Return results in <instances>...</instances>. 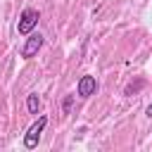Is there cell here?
<instances>
[{
  "label": "cell",
  "mask_w": 152,
  "mask_h": 152,
  "mask_svg": "<svg viewBox=\"0 0 152 152\" xmlns=\"http://www.w3.org/2000/svg\"><path fill=\"white\" fill-rule=\"evenodd\" d=\"M145 114H147V116H150V119H152V102H150V104H147V109H145Z\"/></svg>",
  "instance_id": "8"
},
{
  "label": "cell",
  "mask_w": 152,
  "mask_h": 152,
  "mask_svg": "<svg viewBox=\"0 0 152 152\" xmlns=\"http://www.w3.org/2000/svg\"><path fill=\"white\" fill-rule=\"evenodd\" d=\"M76 93H78L81 97L95 95V93H97V81H95V76H81L78 83H76Z\"/></svg>",
  "instance_id": "4"
},
{
  "label": "cell",
  "mask_w": 152,
  "mask_h": 152,
  "mask_svg": "<svg viewBox=\"0 0 152 152\" xmlns=\"http://www.w3.org/2000/svg\"><path fill=\"white\" fill-rule=\"evenodd\" d=\"M38 19H40L38 10H33V7H26V10L19 14V24H17V31H19L21 36H28V33L36 28Z\"/></svg>",
  "instance_id": "2"
},
{
  "label": "cell",
  "mask_w": 152,
  "mask_h": 152,
  "mask_svg": "<svg viewBox=\"0 0 152 152\" xmlns=\"http://www.w3.org/2000/svg\"><path fill=\"white\" fill-rule=\"evenodd\" d=\"M71 102H74V95L64 97V102H62V109H64V112H69V109H71Z\"/></svg>",
  "instance_id": "6"
},
{
  "label": "cell",
  "mask_w": 152,
  "mask_h": 152,
  "mask_svg": "<svg viewBox=\"0 0 152 152\" xmlns=\"http://www.w3.org/2000/svg\"><path fill=\"white\" fill-rule=\"evenodd\" d=\"M26 107H28V112H31V114H38V109H40V100H38V95H36V93H31V95L26 97Z\"/></svg>",
  "instance_id": "5"
},
{
  "label": "cell",
  "mask_w": 152,
  "mask_h": 152,
  "mask_svg": "<svg viewBox=\"0 0 152 152\" xmlns=\"http://www.w3.org/2000/svg\"><path fill=\"white\" fill-rule=\"evenodd\" d=\"M45 126H48V116H38V121H33L28 126V131L24 135V147L26 150H36L38 147V140H40V133L45 131Z\"/></svg>",
  "instance_id": "1"
},
{
  "label": "cell",
  "mask_w": 152,
  "mask_h": 152,
  "mask_svg": "<svg viewBox=\"0 0 152 152\" xmlns=\"http://www.w3.org/2000/svg\"><path fill=\"white\" fill-rule=\"evenodd\" d=\"M138 88H142V81H138V83H135V86H133V83H131V86H128V88H126V95H131V93H135V90H138Z\"/></svg>",
  "instance_id": "7"
},
{
  "label": "cell",
  "mask_w": 152,
  "mask_h": 152,
  "mask_svg": "<svg viewBox=\"0 0 152 152\" xmlns=\"http://www.w3.org/2000/svg\"><path fill=\"white\" fill-rule=\"evenodd\" d=\"M43 43H45V38H43L40 33H31V36L26 38V43L21 45V57H24V59H31L33 55H38V50L43 48Z\"/></svg>",
  "instance_id": "3"
}]
</instances>
